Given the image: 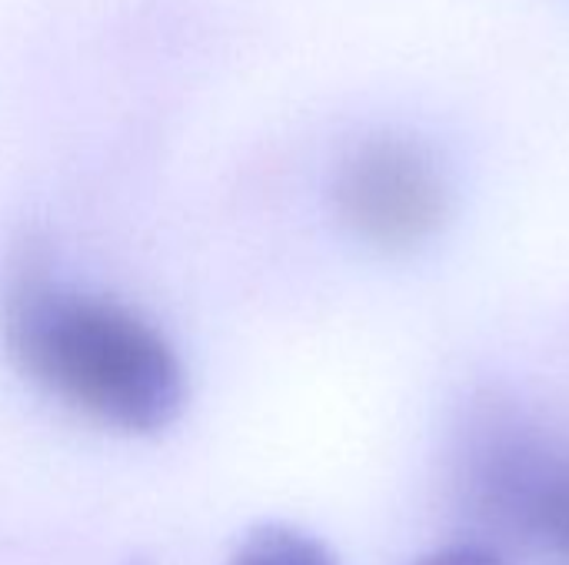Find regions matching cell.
I'll return each instance as SVG.
<instances>
[{"label":"cell","instance_id":"cell-1","mask_svg":"<svg viewBox=\"0 0 569 565\" xmlns=\"http://www.w3.org/2000/svg\"><path fill=\"white\" fill-rule=\"evenodd\" d=\"M0 343L20 376L117 433L153 436L183 413L173 346L133 310L63 290L30 233L3 263Z\"/></svg>","mask_w":569,"mask_h":565},{"label":"cell","instance_id":"cell-5","mask_svg":"<svg viewBox=\"0 0 569 565\" xmlns=\"http://www.w3.org/2000/svg\"><path fill=\"white\" fill-rule=\"evenodd\" d=\"M417 565H510L493 546L483 543H457V546H443L430 556H423Z\"/></svg>","mask_w":569,"mask_h":565},{"label":"cell","instance_id":"cell-4","mask_svg":"<svg viewBox=\"0 0 569 565\" xmlns=\"http://www.w3.org/2000/svg\"><path fill=\"white\" fill-rule=\"evenodd\" d=\"M230 565H337V556L310 533L270 523L243 536Z\"/></svg>","mask_w":569,"mask_h":565},{"label":"cell","instance_id":"cell-3","mask_svg":"<svg viewBox=\"0 0 569 565\" xmlns=\"http://www.w3.org/2000/svg\"><path fill=\"white\" fill-rule=\"evenodd\" d=\"M340 220L377 250L427 243L450 213V183L440 160L410 137L363 140L333 183Z\"/></svg>","mask_w":569,"mask_h":565},{"label":"cell","instance_id":"cell-2","mask_svg":"<svg viewBox=\"0 0 569 565\" xmlns=\"http://www.w3.org/2000/svg\"><path fill=\"white\" fill-rule=\"evenodd\" d=\"M463 506L497 536L550 546L569 490V450L510 400H480L460 430Z\"/></svg>","mask_w":569,"mask_h":565}]
</instances>
